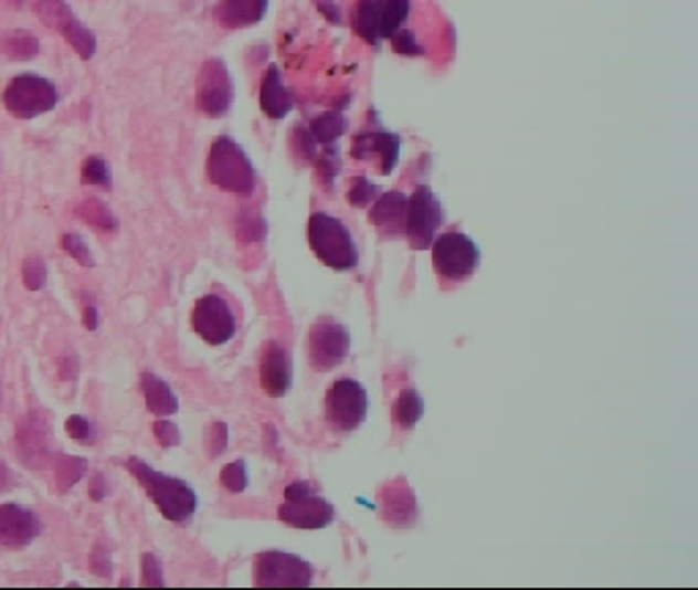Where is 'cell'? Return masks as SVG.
Here are the masks:
<instances>
[{"label": "cell", "mask_w": 698, "mask_h": 590, "mask_svg": "<svg viewBox=\"0 0 698 590\" xmlns=\"http://www.w3.org/2000/svg\"><path fill=\"white\" fill-rule=\"evenodd\" d=\"M127 470L136 476L148 496L155 501L158 510L172 523H184L197 510V494L182 480L172 478L156 472L155 467L144 464L138 457L127 460Z\"/></svg>", "instance_id": "obj_1"}, {"label": "cell", "mask_w": 698, "mask_h": 590, "mask_svg": "<svg viewBox=\"0 0 698 590\" xmlns=\"http://www.w3.org/2000/svg\"><path fill=\"white\" fill-rule=\"evenodd\" d=\"M308 240L311 251L326 267L350 271L359 265V251L349 228L338 218L318 211L309 218Z\"/></svg>", "instance_id": "obj_2"}, {"label": "cell", "mask_w": 698, "mask_h": 590, "mask_svg": "<svg viewBox=\"0 0 698 590\" xmlns=\"http://www.w3.org/2000/svg\"><path fill=\"white\" fill-rule=\"evenodd\" d=\"M208 175L211 183L228 193L251 196L256 189V170L251 158L230 138H218L211 146L208 158Z\"/></svg>", "instance_id": "obj_3"}, {"label": "cell", "mask_w": 698, "mask_h": 590, "mask_svg": "<svg viewBox=\"0 0 698 590\" xmlns=\"http://www.w3.org/2000/svg\"><path fill=\"white\" fill-rule=\"evenodd\" d=\"M335 506L314 494L308 482H295L285 488L279 519L295 529H324L335 520Z\"/></svg>", "instance_id": "obj_4"}, {"label": "cell", "mask_w": 698, "mask_h": 590, "mask_svg": "<svg viewBox=\"0 0 698 590\" xmlns=\"http://www.w3.org/2000/svg\"><path fill=\"white\" fill-rule=\"evenodd\" d=\"M434 271L448 282H465L479 267V249L474 240L462 232H447L433 244Z\"/></svg>", "instance_id": "obj_5"}, {"label": "cell", "mask_w": 698, "mask_h": 590, "mask_svg": "<svg viewBox=\"0 0 698 590\" xmlns=\"http://www.w3.org/2000/svg\"><path fill=\"white\" fill-rule=\"evenodd\" d=\"M7 112L19 119H33L56 107L57 91L47 78L38 74H21L2 93Z\"/></svg>", "instance_id": "obj_6"}, {"label": "cell", "mask_w": 698, "mask_h": 590, "mask_svg": "<svg viewBox=\"0 0 698 590\" xmlns=\"http://www.w3.org/2000/svg\"><path fill=\"white\" fill-rule=\"evenodd\" d=\"M445 213L438 197L434 196L431 187L422 185L412 197H408V211H405L404 234L410 240L412 249L426 251L431 249L436 230L443 225Z\"/></svg>", "instance_id": "obj_7"}, {"label": "cell", "mask_w": 698, "mask_h": 590, "mask_svg": "<svg viewBox=\"0 0 698 590\" xmlns=\"http://www.w3.org/2000/svg\"><path fill=\"white\" fill-rule=\"evenodd\" d=\"M314 568L306 560L285 551H265L256 556L254 562V584L256 587H283L304 589L311 584Z\"/></svg>", "instance_id": "obj_8"}, {"label": "cell", "mask_w": 698, "mask_h": 590, "mask_svg": "<svg viewBox=\"0 0 698 590\" xmlns=\"http://www.w3.org/2000/svg\"><path fill=\"white\" fill-rule=\"evenodd\" d=\"M369 410L367 390L357 380H338L332 383L326 396V419L335 426L336 431L350 433L357 431Z\"/></svg>", "instance_id": "obj_9"}, {"label": "cell", "mask_w": 698, "mask_h": 590, "mask_svg": "<svg viewBox=\"0 0 698 590\" xmlns=\"http://www.w3.org/2000/svg\"><path fill=\"white\" fill-rule=\"evenodd\" d=\"M350 352V333L332 318H318L309 328V364L316 371H330L345 364Z\"/></svg>", "instance_id": "obj_10"}, {"label": "cell", "mask_w": 698, "mask_h": 590, "mask_svg": "<svg viewBox=\"0 0 698 590\" xmlns=\"http://www.w3.org/2000/svg\"><path fill=\"white\" fill-rule=\"evenodd\" d=\"M35 11L40 14V21L43 25L57 31L66 42L71 43L72 50L78 56L83 60H91L95 56L97 40L93 35V31L84 28L64 0H40Z\"/></svg>", "instance_id": "obj_11"}, {"label": "cell", "mask_w": 698, "mask_h": 590, "mask_svg": "<svg viewBox=\"0 0 698 590\" xmlns=\"http://www.w3.org/2000/svg\"><path fill=\"white\" fill-rule=\"evenodd\" d=\"M234 98L232 76L220 57H211L197 78V107L210 117H222L230 112Z\"/></svg>", "instance_id": "obj_12"}, {"label": "cell", "mask_w": 698, "mask_h": 590, "mask_svg": "<svg viewBox=\"0 0 698 590\" xmlns=\"http://www.w3.org/2000/svg\"><path fill=\"white\" fill-rule=\"evenodd\" d=\"M193 328L210 345H225L236 335V318L220 295H205L193 309Z\"/></svg>", "instance_id": "obj_13"}, {"label": "cell", "mask_w": 698, "mask_h": 590, "mask_svg": "<svg viewBox=\"0 0 698 590\" xmlns=\"http://www.w3.org/2000/svg\"><path fill=\"white\" fill-rule=\"evenodd\" d=\"M50 424L42 414L31 412L23 421L17 424V453L21 455L23 464L29 467H42L43 462L50 457V443H52Z\"/></svg>", "instance_id": "obj_14"}, {"label": "cell", "mask_w": 698, "mask_h": 590, "mask_svg": "<svg viewBox=\"0 0 698 590\" xmlns=\"http://www.w3.org/2000/svg\"><path fill=\"white\" fill-rule=\"evenodd\" d=\"M42 531V523L25 506L0 505V546L28 548Z\"/></svg>", "instance_id": "obj_15"}, {"label": "cell", "mask_w": 698, "mask_h": 590, "mask_svg": "<svg viewBox=\"0 0 698 590\" xmlns=\"http://www.w3.org/2000/svg\"><path fill=\"white\" fill-rule=\"evenodd\" d=\"M400 148H402V138L398 134L391 131H363L352 140V156L357 160H369L373 156H379L381 162V175H391L398 160H400Z\"/></svg>", "instance_id": "obj_16"}, {"label": "cell", "mask_w": 698, "mask_h": 590, "mask_svg": "<svg viewBox=\"0 0 698 590\" xmlns=\"http://www.w3.org/2000/svg\"><path fill=\"white\" fill-rule=\"evenodd\" d=\"M294 366L292 357L279 345H268L261 364V383L271 398H281L292 390Z\"/></svg>", "instance_id": "obj_17"}, {"label": "cell", "mask_w": 698, "mask_h": 590, "mask_svg": "<svg viewBox=\"0 0 698 590\" xmlns=\"http://www.w3.org/2000/svg\"><path fill=\"white\" fill-rule=\"evenodd\" d=\"M405 211H408V197L400 191H390L376 201V206L369 213V222L378 228L381 236L395 239L404 234Z\"/></svg>", "instance_id": "obj_18"}, {"label": "cell", "mask_w": 698, "mask_h": 590, "mask_svg": "<svg viewBox=\"0 0 698 590\" xmlns=\"http://www.w3.org/2000/svg\"><path fill=\"white\" fill-rule=\"evenodd\" d=\"M268 0H220L215 7V19L225 29H242L263 21Z\"/></svg>", "instance_id": "obj_19"}, {"label": "cell", "mask_w": 698, "mask_h": 590, "mask_svg": "<svg viewBox=\"0 0 698 590\" xmlns=\"http://www.w3.org/2000/svg\"><path fill=\"white\" fill-rule=\"evenodd\" d=\"M261 107L271 119H283L294 109V95L287 91L283 74L277 66H271L263 78Z\"/></svg>", "instance_id": "obj_20"}, {"label": "cell", "mask_w": 698, "mask_h": 590, "mask_svg": "<svg viewBox=\"0 0 698 590\" xmlns=\"http://www.w3.org/2000/svg\"><path fill=\"white\" fill-rule=\"evenodd\" d=\"M141 390L146 398V407L156 414V417H170L177 414L179 410V400L174 392L170 390L167 381L156 378L155 373H146L141 378Z\"/></svg>", "instance_id": "obj_21"}, {"label": "cell", "mask_w": 698, "mask_h": 590, "mask_svg": "<svg viewBox=\"0 0 698 590\" xmlns=\"http://www.w3.org/2000/svg\"><path fill=\"white\" fill-rule=\"evenodd\" d=\"M385 0H359L352 11V28L364 42L379 45L381 42V14Z\"/></svg>", "instance_id": "obj_22"}, {"label": "cell", "mask_w": 698, "mask_h": 590, "mask_svg": "<svg viewBox=\"0 0 698 590\" xmlns=\"http://www.w3.org/2000/svg\"><path fill=\"white\" fill-rule=\"evenodd\" d=\"M347 127H349V122H347V117L342 113L330 112L316 117L309 124L308 129L316 144L332 146L347 131Z\"/></svg>", "instance_id": "obj_23"}, {"label": "cell", "mask_w": 698, "mask_h": 590, "mask_svg": "<svg viewBox=\"0 0 698 590\" xmlns=\"http://www.w3.org/2000/svg\"><path fill=\"white\" fill-rule=\"evenodd\" d=\"M54 465V478H56L57 491L68 492L76 482L83 480L86 474V460L76 455H56L52 460Z\"/></svg>", "instance_id": "obj_24"}, {"label": "cell", "mask_w": 698, "mask_h": 590, "mask_svg": "<svg viewBox=\"0 0 698 590\" xmlns=\"http://www.w3.org/2000/svg\"><path fill=\"white\" fill-rule=\"evenodd\" d=\"M424 417V402L422 396L416 390H404L400 393L395 407H393V419L402 429H414L420 419Z\"/></svg>", "instance_id": "obj_25"}, {"label": "cell", "mask_w": 698, "mask_h": 590, "mask_svg": "<svg viewBox=\"0 0 698 590\" xmlns=\"http://www.w3.org/2000/svg\"><path fill=\"white\" fill-rule=\"evenodd\" d=\"M0 48H2V54H7L11 60L23 62V60L38 56L40 42L29 31H11L2 38Z\"/></svg>", "instance_id": "obj_26"}, {"label": "cell", "mask_w": 698, "mask_h": 590, "mask_svg": "<svg viewBox=\"0 0 698 590\" xmlns=\"http://www.w3.org/2000/svg\"><path fill=\"white\" fill-rule=\"evenodd\" d=\"M78 218L97 230L113 232L117 228V218L113 215V211L98 199H86L78 208H76Z\"/></svg>", "instance_id": "obj_27"}, {"label": "cell", "mask_w": 698, "mask_h": 590, "mask_svg": "<svg viewBox=\"0 0 698 590\" xmlns=\"http://www.w3.org/2000/svg\"><path fill=\"white\" fill-rule=\"evenodd\" d=\"M408 13H410V0H385L383 14H381V40H390L398 29H402Z\"/></svg>", "instance_id": "obj_28"}, {"label": "cell", "mask_w": 698, "mask_h": 590, "mask_svg": "<svg viewBox=\"0 0 698 590\" xmlns=\"http://www.w3.org/2000/svg\"><path fill=\"white\" fill-rule=\"evenodd\" d=\"M83 183L97 185V187L109 189L112 187L109 165L103 158H98V156L86 158L83 165Z\"/></svg>", "instance_id": "obj_29"}, {"label": "cell", "mask_w": 698, "mask_h": 590, "mask_svg": "<svg viewBox=\"0 0 698 590\" xmlns=\"http://www.w3.org/2000/svg\"><path fill=\"white\" fill-rule=\"evenodd\" d=\"M21 275H23V283L29 292H40L47 282V268H45L42 259H38V256L25 259Z\"/></svg>", "instance_id": "obj_30"}, {"label": "cell", "mask_w": 698, "mask_h": 590, "mask_svg": "<svg viewBox=\"0 0 698 590\" xmlns=\"http://www.w3.org/2000/svg\"><path fill=\"white\" fill-rule=\"evenodd\" d=\"M378 185L367 181L364 177H357V179H352V185H350L349 203L355 208H367L378 197Z\"/></svg>", "instance_id": "obj_31"}, {"label": "cell", "mask_w": 698, "mask_h": 590, "mask_svg": "<svg viewBox=\"0 0 698 590\" xmlns=\"http://www.w3.org/2000/svg\"><path fill=\"white\" fill-rule=\"evenodd\" d=\"M222 484L228 491L234 492V494L246 491V486H248L246 464L242 460H237L234 464L225 465L224 470H222Z\"/></svg>", "instance_id": "obj_32"}, {"label": "cell", "mask_w": 698, "mask_h": 590, "mask_svg": "<svg viewBox=\"0 0 698 590\" xmlns=\"http://www.w3.org/2000/svg\"><path fill=\"white\" fill-rule=\"evenodd\" d=\"M62 249L71 254L74 261H78L83 267H95V259H93V254L88 251L86 242H84L81 236L66 234V236L62 239Z\"/></svg>", "instance_id": "obj_33"}, {"label": "cell", "mask_w": 698, "mask_h": 590, "mask_svg": "<svg viewBox=\"0 0 698 590\" xmlns=\"http://www.w3.org/2000/svg\"><path fill=\"white\" fill-rule=\"evenodd\" d=\"M390 42L398 54H404V56H420V54H424L416 35L412 31H408V29H398L391 35Z\"/></svg>", "instance_id": "obj_34"}, {"label": "cell", "mask_w": 698, "mask_h": 590, "mask_svg": "<svg viewBox=\"0 0 698 590\" xmlns=\"http://www.w3.org/2000/svg\"><path fill=\"white\" fill-rule=\"evenodd\" d=\"M141 587H165L162 563L155 554H146L141 560Z\"/></svg>", "instance_id": "obj_35"}, {"label": "cell", "mask_w": 698, "mask_h": 590, "mask_svg": "<svg viewBox=\"0 0 698 590\" xmlns=\"http://www.w3.org/2000/svg\"><path fill=\"white\" fill-rule=\"evenodd\" d=\"M155 436L162 447H177L181 443V431L174 422L156 421Z\"/></svg>", "instance_id": "obj_36"}, {"label": "cell", "mask_w": 698, "mask_h": 590, "mask_svg": "<svg viewBox=\"0 0 698 590\" xmlns=\"http://www.w3.org/2000/svg\"><path fill=\"white\" fill-rule=\"evenodd\" d=\"M66 433H68L74 441H81V443H91V441H93V426H91V422L86 421L84 417H78V414H72L71 419L66 421Z\"/></svg>", "instance_id": "obj_37"}, {"label": "cell", "mask_w": 698, "mask_h": 590, "mask_svg": "<svg viewBox=\"0 0 698 590\" xmlns=\"http://www.w3.org/2000/svg\"><path fill=\"white\" fill-rule=\"evenodd\" d=\"M225 445H228V426L224 422H213L208 435V450L211 457H218L225 450Z\"/></svg>", "instance_id": "obj_38"}, {"label": "cell", "mask_w": 698, "mask_h": 590, "mask_svg": "<svg viewBox=\"0 0 698 590\" xmlns=\"http://www.w3.org/2000/svg\"><path fill=\"white\" fill-rule=\"evenodd\" d=\"M320 170L326 183H332L336 172L340 170V156L336 152L335 146H328L324 150V155L320 158Z\"/></svg>", "instance_id": "obj_39"}, {"label": "cell", "mask_w": 698, "mask_h": 590, "mask_svg": "<svg viewBox=\"0 0 698 590\" xmlns=\"http://www.w3.org/2000/svg\"><path fill=\"white\" fill-rule=\"evenodd\" d=\"M91 568H93V572H95L97 577H112V560H109V556H107L105 549L97 548L93 551V556H91Z\"/></svg>", "instance_id": "obj_40"}, {"label": "cell", "mask_w": 698, "mask_h": 590, "mask_svg": "<svg viewBox=\"0 0 698 590\" xmlns=\"http://www.w3.org/2000/svg\"><path fill=\"white\" fill-rule=\"evenodd\" d=\"M88 491H91L93 501H103V498L107 496V491H109V488H107V480H105V476H103V474H97V476L93 478V482H91V488H88Z\"/></svg>", "instance_id": "obj_41"}, {"label": "cell", "mask_w": 698, "mask_h": 590, "mask_svg": "<svg viewBox=\"0 0 698 590\" xmlns=\"http://www.w3.org/2000/svg\"><path fill=\"white\" fill-rule=\"evenodd\" d=\"M14 484L13 472L9 470V465L0 462V492H7Z\"/></svg>", "instance_id": "obj_42"}, {"label": "cell", "mask_w": 698, "mask_h": 590, "mask_svg": "<svg viewBox=\"0 0 698 590\" xmlns=\"http://www.w3.org/2000/svg\"><path fill=\"white\" fill-rule=\"evenodd\" d=\"M84 326L88 328V330H97L98 326V312L97 308H93V306H88V308H84Z\"/></svg>", "instance_id": "obj_43"}, {"label": "cell", "mask_w": 698, "mask_h": 590, "mask_svg": "<svg viewBox=\"0 0 698 590\" xmlns=\"http://www.w3.org/2000/svg\"><path fill=\"white\" fill-rule=\"evenodd\" d=\"M320 9L332 23H340V21H342V19H340V9H336L332 4H320Z\"/></svg>", "instance_id": "obj_44"}, {"label": "cell", "mask_w": 698, "mask_h": 590, "mask_svg": "<svg viewBox=\"0 0 698 590\" xmlns=\"http://www.w3.org/2000/svg\"><path fill=\"white\" fill-rule=\"evenodd\" d=\"M0 2H4V4H13V7H19L23 0H0Z\"/></svg>", "instance_id": "obj_45"}]
</instances>
